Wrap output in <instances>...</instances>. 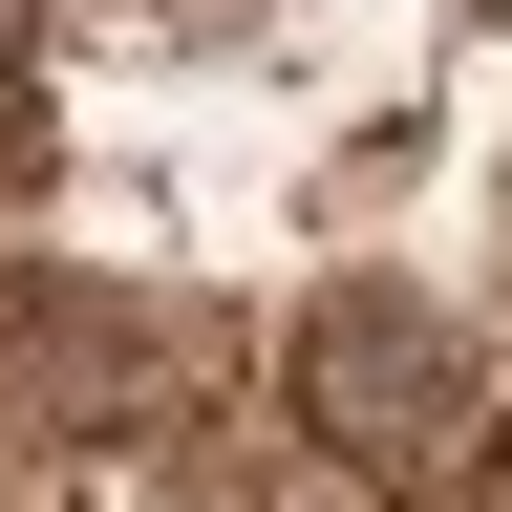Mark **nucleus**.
<instances>
[{"label": "nucleus", "instance_id": "obj_1", "mask_svg": "<svg viewBox=\"0 0 512 512\" xmlns=\"http://www.w3.org/2000/svg\"><path fill=\"white\" fill-rule=\"evenodd\" d=\"M299 427L342 470H448L470 448V342L427 278H320L299 299Z\"/></svg>", "mask_w": 512, "mask_h": 512}]
</instances>
